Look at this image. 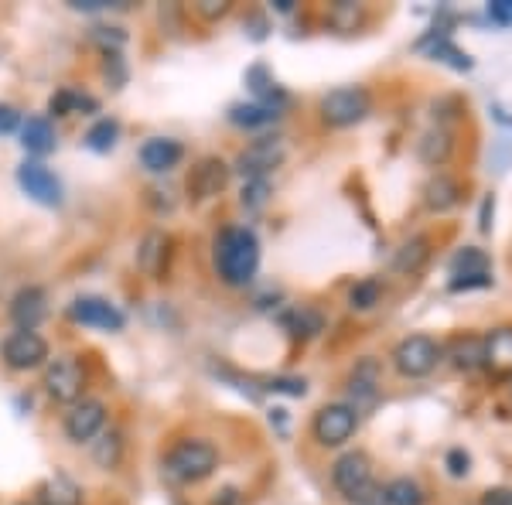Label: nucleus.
I'll return each instance as SVG.
<instances>
[{"label":"nucleus","instance_id":"f257e3e1","mask_svg":"<svg viewBox=\"0 0 512 505\" xmlns=\"http://www.w3.org/2000/svg\"><path fill=\"white\" fill-rule=\"evenodd\" d=\"M212 263L226 287H246L260 270V239L246 226H226L212 243Z\"/></svg>","mask_w":512,"mask_h":505},{"label":"nucleus","instance_id":"f03ea898","mask_svg":"<svg viewBox=\"0 0 512 505\" xmlns=\"http://www.w3.org/2000/svg\"><path fill=\"white\" fill-rule=\"evenodd\" d=\"M219 468V451L212 441H202V437H188V441H178L164 454V475L178 485H195L205 482L212 471Z\"/></svg>","mask_w":512,"mask_h":505},{"label":"nucleus","instance_id":"7ed1b4c3","mask_svg":"<svg viewBox=\"0 0 512 505\" xmlns=\"http://www.w3.org/2000/svg\"><path fill=\"white\" fill-rule=\"evenodd\" d=\"M332 485L349 502L359 505H386L383 488L373 485V461L362 451H345L332 465Z\"/></svg>","mask_w":512,"mask_h":505},{"label":"nucleus","instance_id":"20e7f679","mask_svg":"<svg viewBox=\"0 0 512 505\" xmlns=\"http://www.w3.org/2000/svg\"><path fill=\"white\" fill-rule=\"evenodd\" d=\"M373 113V96L369 89L362 86H342V89H332L318 99V117L325 127H335V130H345V127H355Z\"/></svg>","mask_w":512,"mask_h":505},{"label":"nucleus","instance_id":"39448f33","mask_svg":"<svg viewBox=\"0 0 512 505\" xmlns=\"http://www.w3.org/2000/svg\"><path fill=\"white\" fill-rule=\"evenodd\" d=\"M390 359H393V369L400 372L403 379H424V376H431L437 369V362L444 359V349L431 335H407L393 345Z\"/></svg>","mask_w":512,"mask_h":505},{"label":"nucleus","instance_id":"423d86ee","mask_svg":"<svg viewBox=\"0 0 512 505\" xmlns=\"http://www.w3.org/2000/svg\"><path fill=\"white\" fill-rule=\"evenodd\" d=\"M359 430V410L349 403H328L311 420V434L321 447H342Z\"/></svg>","mask_w":512,"mask_h":505},{"label":"nucleus","instance_id":"0eeeda50","mask_svg":"<svg viewBox=\"0 0 512 505\" xmlns=\"http://www.w3.org/2000/svg\"><path fill=\"white\" fill-rule=\"evenodd\" d=\"M82 389H86V369L76 355H59L45 372V393L55 403H79Z\"/></svg>","mask_w":512,"mask_h":505},{"label":"nucleus","instance_id":"6e6552de","mask_svg":"<svg viewBox=\"0 0 512 505\" xmlns=\"http://www.w3.org/2000/svg\"><path fill=\"white\" fill-rule=\"evenodd\" d=\"M4 366L14 369V372H31V369H41L48 362V342L38 335V331H11L4 338Z\"/></svg>","mask_w":512,"mask_h":505},{"label":"nucleus","instance_id":"1a4fd4ad","mask_svg":"<svg viewBox=\"0 0 512 505\" xmlns=\"http://www.w3.org/2000/svg\"><path fill=\"white\" fill-rule=\"evenodd\" d=\"M280 161H284V140H280V137H260V140H253L250 147H243V151H239L236 171L246 181H250V178H267L270 171L280 168Z\"/></svg>","mask_w":512,"mask_h":505},{"label":"nucleus","instance_id":"9d476101","mask_svg":"<svg viewBox=\"0 0 512 505\" xmlns=\"http://www.w3.org/2000/svg\"><path fill=\"white\" fill-rule=\"evenodd\" d=\"M69 318L76 321V325H86V328H99V331H120L127 325V318H123V311L117 304H110L106 297H76V301L69 304Z\"/></svg>","mask_w":512,"mask_h":505},{"label":"nucleus","instance_id":"9b49d317","mask_svg":"<svg viewBox=\"0 0 512 505\" xmlns=\"http://www.w3.org/2000/svg\"><path fill=\"white\" fill-rule=\"evenodd\" d=\"M106 427V403L103 400H79L72 403V410L65 413V437L76 444L93 441L96 434H103Z\"/></svg>","mask_w":512,"mask_h":505},{"label":"nucleus","instance_id":"f8f14e48","mask_svg":"<svg viewBox=\"0 0 512 505\" xmlns=\"http://www.w3.org/2000/svg\"><path fill=\"white\" fill-rule=\"evenodd\" d=\"M379 386H383V366H379L376 355H362V359L355 362V369L349 372V396H352L349 407L362 410V407H369V403H376Z\"/></svg>","mask_w":512,"mask_h":505},{"label":"nucleus","instance_id":"ddd939ff","mask_svg":"<svg viewBox=\"0 0 512 505\" xmlns=\"http://www.w3.org/2000/svg\"><path fill=\"white\" fill-rule=\"evenodd\" d=\"M226 181H229L226 164L219 157H202L192 168V175H188V195H192V202H209V198H216L226 188Z\"/></svg>","mask_w":512,"mask_h":505},{"label":"nucleus","instance_id":"4468645a","mask_svg":"<svg viewBox=\"0 0 512 505\" xmlns=\"http://www.w3.org/2000/svg\"><path fill=\"white\" fill-rule=\"evenodd\" d=\"M18 185L41 205H59L62 202V181L38 161H28L18 168Z\"/></svg>","mask_w":512,"mask_h":505},{"label":"nucleus","instance_id":"2eb2a0df","mask_svg":"<svg viewBox=\"0 0 512 505\" xmlns=\"http://www.w3.org/2000/svg\"><path fill=\"white\" fill-rule=\"evenodd\" d=\"M48 314V294L41 287H21L11 301V318L21 331H35Z\"/></svg>","mask_w":512,"mask_h":505},{"label":"nucleus","instance_id":"dca6fc26","mask_svg":"<svg viewBox=\"0 0 512 505\" xmlns=\"http://www.w3.org/2000/svg\"><path fill=\"white\" fill-rule=\"evenodd\" d=\"M444 359L458 372H475L485 366V338L482 335H454L444 345Z\"/></svg>","mask_w":512,"mask_h":505},{"label":"nucleus","instance_id":"f3484780","mask_svg":"<svg viewBox=\"0 0 512 505\" xmlns=\"http://www.w3.org/2000/svg\"><path fill=\"white\" fill-rule=\"evenodd\" d=\"M181 157H185V147L171 137H151L140 147V164H144L147 171H154V175H164V171L178 168Z\"/></svg>","mask_w":512,"mask_h":505},{"label":"nucleus","instance_id":"a211bd4d","mask_svg":"<svg viewBox=\"0 0 512 505\" xmlns=\"http://www.w3.org/2000/svg\"><path fill=\"white\" fill-rule=\"evenodd\" d=\"M461 198H465V188H461V181H454L451 175H444V171H437V175L424 185V205L427 212H451L461 205Z\"/></svg>","mask_w":512,"mask_h":505},{"label":"nucleus","instance_id":"6ab92c4d","mask_svg":"<svg viewBox=\"0 0 512 505\" xmlns=\"http://www.w3.org/2000/svg\"><path fill=\"white\" fill-rule=\"evenodd\" d=\"M451 151H454V140H451V134H448L444 127H431L424 137L417 140L420 161L431 164V168H441V164L451 157Z\"/></svg>","mask_w":512,"mask_h":505},{"label":"nucleus","instance_id":"aec40b11","mask_svg":"<svg viewBox=\"0 0 512 505\" xmlns=\"http://www.w3.org/2000/svg\"><path fill=\"white\" fill-rule=\"evenodd\" d=\"M280 117V110H277V103H236L233 110H229V120L236 123V127H246V130H253V127H267V123H274Z\"/></svg>","mask_w":512,"mask_h":505},{"label":"nucleus","instance_id":"412c9836","mask_svg":"<svg viewBox=\"0 0 512 505\" xmlns=\"http://www.w3.org/2000/svg\"><path fill=\"white\" fill-rule=\"evenodd\" d=\"M21 144L28 154H48L55 147V130L45 117H31L21 127Z\"/></svg>","mask_w":512,"mask_h":505},{"label":"nucleus","instance_id":"4be33fe9","mask_svg":"<svg viewBox=\"0 0 512 505\" xmlns=\"http://www.w3.org/2000/svg\"><path fill=\"white\" fill-rule=\"evenodd\" d=\"M485 366L512 369V328H495L485 335Z\"/></svg>","mask_w":512,"mask_h":505},{"label":"nucleus","instance_id":"5701e85b","mask_svg":"<svg viewBox=\"0 0 512 505\" xmlns=\"http://www.w3.org/2000/svg\"><path fill=\"white\" fill-rule=\"evenodd\" d=\"M164 253H168V236L164 233H147L144 243L137 250V263L147 277H158L161 267H164Z\"/></svg>","mask_w":512,"mask_h":505},{"label":"nucleus","instance_id":"b1692460","mask_svg":"<svg viewBox=\"0 0 512 505\" xmlns=\"http://www.w3.org/2000/svg\"><path fill=\"white\" fill-rule=\"evenodd\" d=\"M427 260H431V243H427L424 236H414V239H407L400 250H396L393 267L400 273H417Z\"/></svg>","mask_w":512,"mask_h":505},{"label":"nucleus","instance_id":"393cba45","mask_svg":"<svg viewBox=\"0 0 512 505\" xmlns=\"http://www.w3.org/2000/svg\"><path fill=\"white\" fill-rule=\"evenodd\" d=\"M383 499L386 505H424L427 495L414 478H393V482L383 488Z\"/></svg>","mask_w":512,"mask_h":505},{"label":"nucleus","instance_id":"a878e982","mask_svg":"<svg viewBox=\"0 0 512 505\" xmlns=\"http://www.w3.org/2000/svg\"><path fill=\"white\" fill-rule=\"evenodd\" d=\"M451 273H454V277H472V273H489V256L478 250V246H465V250L454 253Z\"/></svg>","mask_w":512,"mask_h":505},{"label":"nucleus","instance_id":"bb28decb","mask_svg":"<svg viewBox=\"0 0 512 505\" xmlns=\"http://www.w3.org/2000/svg\"><path fill=\"white\" fill-rule=\"evenodd\" d=\"M41 502L45 505H79V488L69 482V478H48L41 485Z\"/></svg>","mask_w":512,"mask_h":505},{"label":"nucleus","instance_id":"cd10ccee","mask_svg":"<svg viewBox=\"0 0 512 505\" xmlns=\"http://www.w3.org/2000/svg\"><path fill=\"white\" fill-rule=\"evenodd\" d=\"M117 137H120V123L117 120H99L89 127V134H86V144L93 147V151H113V144H117Z\"/></svg>","mask_w":512,"mask_h":505},{"label":"nucleus","instance_id":"c85d7f7f","mask_svg":"<svg viewBox=\"0 0 512 505\" xmlns=\"http://www.w3.org/2000/svg\"><path fill=\"white\" fill-rule=\"evenodd\" d=\"M379 304V280H359L349 291V308L352 311H373Z\"/></svg>","mask_w":512,"mask_h":505},{"label":"nucleus","instance_id":"c756f323","mask_svg":"<svg viewBox=\"0 0 512 505\" xmlns=\"http://www.w3.org/2000/svg\"><path fill=\"white\" fill-rule=\"evenodd\" d=\"M52 113L55 117H69V113H79V110H93V99L89 96H79V93H72V89H65V93H59V96H52Z\"/></svg>","mask_w":512,"mask_h":505},{"label":"nucleus","instance_id":"7c9ffc66","mask_svg":"<svg viewBox=\"0 0 512 505\" xmlns=\"http://www.w3.org/2000/svg\"><path fill=\"white\" fill-rule=\"evenodd\" d=\"M362 21V11L355 4H349V0H342V4H335L332 11H328V24L338 31H355Z\"/></svg>","mask_w":512,"mask_h":505},{"label":"nucleus","instance_id":"2f4dec72","mask_svg":"<svg viewBox=\"0 0 512 505\" xmlns=\"http://www.w3.org/2000/svg\"><path fill=\"white\" fill-rule=\"evenodd\" d=\"M120 451H123L120 434H117V430H110V434H103V441L96 444L93 458H96L103 468H113V465H117V461H120Z\"/></svg>","mask_w":512,"mask_h":505},{"label":"nucleus","instance_id":"473e14b6","mask_svg":"<svg viewBox=\"0 0 512 505\" xmlns=\"http://www.w3.org/2000/svg\"><path fill=\"white\" fill-rule=\"evenodd\" d=\"M434 59L448 62L451 69H458V72L472 69V59H468V52H461V48H454L448 38H437V45H434Z\"/></svg>","mask_w":512,"mask_h":505},{"label":"nucleus","instance_id":"72a5a7b5","mask_svg":"<svg viewBox=\"0 0 512 505\" xmlns=\"http://www.w3.org/2000/svg\"><path fill=\"white\" fill-rule=\"evenodd\" d=\"M267 195H270V181L267 178H250L243 185V198H239V202H243L246 209H263V205H267Z\"/></svg>","mask_w":512,"mask_h":505},{"label":"nucleus","instance_id":"f704fd0d","mask_svg":"<svg viewBox=\"0 0 512 505\" xmlns=\"http://www.w3.org/2000/svg\"><path fill=\"white\" fill-rule=\"evenodd\" d=\"M492 284V277L489 273H472V277H454L451 280V291L458 294V291H475V287H489Z\"/></svg>","mask_w":512,"mask_h":505},{"label":"nucleus","instance_id":"c9c22d12","mask_svg":"<svg viewBox=\"0 0 512 505\" xmlns=\"http://www.w3.org/2000/svg\"><path fill=\"white\" fill-rule=\"evenodd\" d=\"M195 11L202 14L205 21H216V18H222V14H229V4L226 0H202Z\"/></svg>","mask_w":512,"mask_h":505},{"label":"nucleus","instance_id":"e433bc0d","mask_svg":"<svg viewBox=\"0 0 512 505\" xmlns=\"http://www.w3.org/2000/svg\"><path fill=\"white\" fill-rule=\"evenodd\" d=\"M478 505H512V488H485Z\"/></svg>","mask_w":512,"mask_h":505},{"label":"nucleus","instance_id":"4c0bfd02","mask_svg":"<svg viewBox=\"0 0 512 505\" xmlns=\"http://www.w3.org/2000/svg\"><path fill=\"white\" fill-rule=\"evenodd\" d=\"M448 471H451L454 478H465L468 475V454L461 451V447L448 451Z\"/></svg>","mask_w":512,"mask_h":505},{"label":"nucleus","instance_id":"58836bf2","mask_svg":"<svg viewBox=\"0 0 512 505\" xmlns=\"http://www.w3.org/2000/svg\"><path fill=\"white\" fill-rule=\"evenodd\" d=\"M489 14L499 24H512V0H495V4H489Z\"/></svg>","mask_w":512,"mask_h":505},{"label":"nucleus","instance_id":"ea45409f","mask_svg":"<svg viewBox=\"0 0 512 505\" xmlns=\"http://www.w3.org/2000/svg\"><path fill=\"white\" fill-rule=\"evenodd\" d=\"M14 127H18V113L11 106H0V134H11Z\"/></svg>","mask_w":512,"mask_h":505},{"label":"nucleus","instance_id":"a19ab883","mask_svg":"<svg viewBox=\"0 0 512 505\" xmlns=\"http://www.w3.org/2000/svg\"><path fill=\"white\" fill-rule=\"evenodd\" d=\"M492 212H495V198L489 195L482 202V222H478V229H482V233H489V229H492Z\"/></svg>","mask_w":512,"mask_h":505},{"label":"nucleus","instance_id":"79ce46f5","mask_svg":"<svg viewBox=\"0 0 512 505\" xmlns=\"http://www.w3.org/2000/svg\"><path fill=\"white\" fill-rule=\"evenodd\" d=\"M212 505H239V492L226 488V492H219V499H212Z\"/></svg>","mask_w":512,"mask_h":505}]
</instances>
